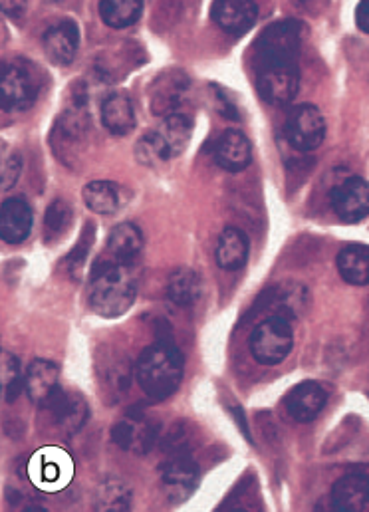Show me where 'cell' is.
<instances>
[{"instance_id": "cell-20", "label": "cell", "mask_w": 369, "mask_h": 512, "mask_svg": "<svg viewBox=\"0 0 369 512\" xmlns=\"http://www.w3.org/2000/svg\"><path fill=\"white\" fill-rule=\"evenodd\" d=\"M215 161L219 167L231 173H241L252 161V147L243 131L227 129L215 145Z\"/></svg>"}, {"instance_id": "cell-12", "label": "cell", "mask_w": 369, "mask_h": 512, "mask_svg": "<svg viewBox=\"0 0 369 512\" xmlns=\"http://www.w3.org/2000/svg\"><path fill=\"white\" fill-rule=\"evenodd\" d=\"M24 389L32 403L48 409L62 393L58 366L50 360H34L26 370Z\"/></svg>"}, {"instance_id": "cell-30", "label": "cell", "mask_w": 369, "mask_h": 512, "mask_svg": "<svg viewBox=\"0 0 369 512\" xmlns=\"http://www.w3.org/2000/svg\"><path fill=\"white\" fill-rule=\"evenodd\" d=\"M129 362L127 358H110V364H100V382L106 387V393L120 397L129 387Z\"/></svg>"}, {"instance_id": "cell-4", "label": "cell", "mask_w": 369, "mask_h": 512, "mask_svg": "<svg viewBox=\"0 0 369 512\" xmlns=\"http://www.w3.org/2000/svg\"><path fill=\"white\" fill-rule=\"evenodd\" d=\"M302 48V24L298 20H278L266 26L254 42L258 64H296Z\"/></svg>"}, {"instance_id": "cell-23", "label": "cell", "mask_w": 369, "mask_h": 512, "mask_svg": "<svg viewBox=\"0 0 369 512\" xmlns=\"http://www.w3.org/2000/svg\"><path fill=\"white\" fill-rule=\"evenodd\" d=\"M203 296V280L193 268H177L167 282V298L181 308H193Z\"/></svg>"}, {"instance_id": "cell-1", "label": "cell", "mask_w": 369, "mask_h": 512, "mask_svg": "<svg viewBox=\"0 0 369 512\" xmlns=\"http://www.w3.org/2000/svg\"><path fill=\"white\" fill-rule=\"evenodd\" d=\"M135 264L118 260H100L92 272L88 302L102 318H120L135 302L137 276Z\"/></svg>"}, {"instance_id": "cell-18", "label": "cell", "mask_w": 369, "mask_h": 512, "mask_svg": "<svg viewBox=\"0 0 369 512\" xmlns=\"http://www.w3.org/2000/svg\"><path fill=\"white\" fill-rule=\"evenodd\" d=\"M326 401H328V393L322 385L316 382H302L288 393L286 409L294 421L310 423L322 413V409L326 407Z\"/></svg>"}, {"instance_id": "cell-5", "label": "cell", "mask_w": 369, "mask_h": 512, "mask_svg": "<svg viewBox=\"0 0 369 512\" xmlns=\"http://www.w3.org/2000/svg\"><path fill=\"white\" fill-rule=\"evenodd\" d=\"M294 346V332L290 320L270 316L262 320L250 334L252 358L262 366H276L284 362Z\"/></svg>"}, {"instance_id": "cell-31", "label": "cell", "mask_w": 369, "mask_h": 512, "mask_svg": "<svg viewBox=\"0 0 369 512\" xmlns=\"http://www.w3.org/2000/svg\"><path fill=\"white\" fill-rule=\"evenodd\" d=\"M0 384H2V395L6 403L16 401L20 389L24 387V378L20 372V362L8 352H2V364H0Z\"/></svg>"}, {"instance_id": "cell-17", "label": "cell", "mask_w": 369, "mask_h": 512, "mask_svg": "<svg viewBox=\"0 0 369 512\" xmlns=\"http://www.w3.org/2000/svg\"><path fill=\"white\" fill-rule=\"evenodd\" d=\"M332 509L340 512H369V475L352 473L336 481L330 495Z\"/></svg>"}, {"instance_id": "cell-24", "label": "cell", "mask_w": 369, "mask_h": 512, "mask_svg": "<svg viewBox=\"0 0 369 512\" xmlns=\"http://www.w3.org/2000/svg\"><path fill=\"white\" fill-rule=\"evenodd\" d=\"M143 251V233L133 223H120L110 231L108 255L112 260L135 264Z\"/></svg>"}, {"instance_id": "cell-33", "label": "cell", "mask_w": 369, "mask_h": 512, "mask_svg": "<svg viewBox=\"0 0 369 512\" xmlns=\"http://www.w3.org/2000/svg\"><path fill=\"white\" fill-rule=\"evenodd\" d=\"M72 209L66 201H54L48 211H46V217H44V229L50 233V235H62L70 229L72 225Z\"/></svg>"}, {"instance_id": "cell-34", "label": "cell", "mask_w": 369, "mask_h": 512, "mask_svg": "<svg viewBox=\"0 0 369 512\" xmlns=\"http://www.w3.org/2000/svg\"><path fill=\"white\" fill-rule=\"evenodd\" d=\"M22 171V161L16 153H6L4 149V157H2V189L8 191L20 177Z\"/></svg>"}, {"instance_id": "cell-21", "label": "cell", "mask_w": 369, "mask_h": 512, "mask_svg": "<svg viewBox=\"0 0 369 512\" xmlns=\"http://www.w3.org/2000/svg\"><path fill=\"white\" fill-rule=\"evenodd\" d=\"M48 409L52 411L56 425L64 433L80 431L88 419V403L80 393L62 391Z\"/></svg>"}, {"instance_id": "cell-2", "label": "cell", "mask_w": 369, "mask_h": 512, "mask_svg": "<svg viewBox=\"0 0 369 512\" xmlns=\"http://www.w3.org/2000/svg\"><path fill=\"white\" fill-rule=\"evenodd\" d=\"M185 360L171 342H155L143 350L135 364V380L151 401L173 395L183 380Z\"/></svg>"}, {"instance_id": "cell-36", "label": "cell", "mask_w": 369, "mask_h": 512, "mask_svg": "<svg viewBox=\"0 0 369 512\" xmlns=\"http://www.w3.org/2000/svg\"><path fill=\"white\" fill-rule=\"evenodd\" d=\"M356 24L362 32L369 34V0H362L356 8Z\"/></svg>"}, {"instance_id": "cell-15", "label": "cell", "mask_w": 369, "mask_h": 512, "mask_svg": "<svg viewBox=\"0 0 369 512\" xmlns=\"http://www.w3.org/2000/svg\"><path fill=\"white\" fill-rule=\"evenodd\" d=\"M80 28L72 18H64L50 26L44 34V48L48 58L58 66H70L78 54Z\"/></svg>"}, {"instance_id": "cell-26", "label": "cell", "mask_w": 369, "mask_h": 512, "mask_svg": "<svg viewBox=\"0 0 369 512\" xmlns=\"http://www.w3.org/2000/svg\"><path fill=\"white\" fill-rule=\"evenodd\" d=\"M215 258L223 270H241L248 260V237L241 229H225L219 237Z\"/></svg>"}, {"instance_id": "cell-35", "label": "cell", "mask_w": 369, "mask_h": 512, "mask_svg": "<svg viewBox=\"0 0 369 512\" xmlns=\"http://www.w3.org/2000/svg\"><path fill=\"white\" fill-rule=\"evenodd\" d=\"M0 4L2 12L10 18H22L28 8V0H0Z\"/></svg>"}, {"instance_id": "cell-6", "label": "cell", "mask_w": 369, "mask_h": 512, "mask_svg": "<svg viewBox=\"0 0 369 512\" xmlns=\"http://www.w3.org/2000/svg\"><path fill=\"white\" fill-rule=\"evenodd\" d=\"M28 475L34 487L44 493H58L66 489L74 477V461L62 447H44L32 455Z\"/></svg>"}, {"instance_id": "cell-28", "label": "cell", "mask_w": 369, "mask_h": 512, "mask_svg": "<svg viewBox=\"0 0 369 512\" xmlns=\"http://www.w3.org/2000/svg\"><path fill=\"white\" fill-rule=\"evenodd\" d=\"M272 306L276 308V316H282L286 320L298 318L308 306V292L298 282H286L274 290Z\"/></svg>"}, {"instance_id": "cell-7", "label": "cell", "mask_w": 369, "mask_h": 512, "mask_svg": "<svg viewBox=\"0 0 369 512\" xmlns=\"http://www.w3.org/2000/svg\"><path fill=\"white\" fill-rule=\"evenodd\" d=\"M40 80L36 72L22 62H8L2 66L0 94L4 112L30 110L38 98Z\"/></svg>"}, {"instance_id": "cell-32", "label": "cell", "mask_w": 369, "mask_h": 512, "mask_svg": "<svg viewBox=\"0 0 369 512\" xmlns=\"http://www.w3.org/2000/svg\"><path fill=\"white\" fill-rule=\"evenodd\" d=\"M131 493L122 481H108L100 487L98 493V511L123 512L129 511Z\"/></svg>"}, {"instance_id": "cell-13", "label": "cell", "mask_w": 369, "mask_h": 512, "mask_svg": "<svg viewBox=\"0 0 369 512\" xmlns=\"http://www.w3.org/2000/svg\"><path fill=\"white\" fill-rule=\"evenodd\" d=\"M189 92V78L179 70H169L161 74L151 90V112L159 118L181 112V104Z\"/></svg>"}, {"instance_id": "cell-10", "label": "cell", "mask_w": 369, "mask_h": 512, "mask_svg": "<svg viewBox=\"0 0 369 512\" xmlns=\"http://www.w3.org/2000/svg\"><path fill=\"white\" fill-rule=\"evenodd\" d=\"M201 471L189 457H175L161 469V487L169 503H185L199 487Z\"/></svg>"}, {"instance_id": "cell-25", "label": "cell", "mask_w": 369, "mask_h": 512, "mask_svg": "<svg viewBox=\"0 0 369 512\" xmlns=\"http://www.w3.org/2000/svg\"><path fill=\"white\" fill-rule=\"evenodd\" d=\"M102 124L112 135H129L135 128V110L131 100L123 94L116 92L110 94L102 104Z\"/></svg>"}, {"instance_id": "cell-14", "label": "cell", "mask_w": 369, "mask_h": 512, "mask_svg": "<svg viewBox=\"0 0 369 512\" xmlns=\"http://www.w3.org/2000/svg\"><path fill=\"white\" fill-rule=\"evenodd\" d=\"M112 437H114L116 445L122 447L123 451L143 455L153 447L155 437H157V427L147 417L129 413L114 427Z\"/></svg>"}, {"instance_id": "cell-27", "label": "cell", "mask_w": 369, "mask_h": 512, "mask_svg": "<svg viewBox=\"0 0 369 512\" xmlns=\"http://www.w3.org/2000/svg\"><path fill=\"white\" fill-rule=\"evenodd\" d=\"M338 270L348 284H369V247L350 245L338 255Z\"/></svg>"}, {"instance_id": "cell-3", "label": "cell", "mask_w": 369, "mask_h": 512, "mask_svg": "<svg viewBox=\"0 0 369 512\" xmlns=\"http://www.w3.org/2000/svg\"><path fill=\"white\" fill-rule=\"evenodd\" d=\"M189 139H191V120L183 112H177L163 118L161 128L145 133L137 141L135 155L139 163L157 167L159 163L179 157L185 151Z\"/></svg>"}, {"instance_id": "cell-16", "label": "cell", "mask_w": 369, "mask_h": 512, "mask_svg": "<svg viewBox=\"0 0 369 512\" xmlns=\"http://www.w3.org/2000/svg\"><path fill=\"white\" fill-rule=\"evenodd\" d=\"M211 18L221 30L241 36L254 26L258 18V6L254 0H215Z\"/></svg>"}, {"instance_id": "cell-11", "label": "cell", "mask_w": 369, "mask_h": 512, "mask_svg": "<svg viewBox=\"0 0 369 512\" xmlns=\"http://www.w3.org/2000/svg\"><path fill=\"white\" fill-rule=\"evenodd\" d=\"M332 209L344 223H360L369 215V183L364 177H350L332 193Z\"/></svg>"}, {"instance_id": "cell-29", "label": "cell", "mask_w": 369, "mask_h": 512, "mask_svg": "<svg viewBox=\"0 0 369 512\" xmlns=\"http://www.w3.org/2000/svg\"><path fill=\"white\" fill-rule=\"evenodd\" d=\"M143 12V0H100L102 20L116 30L133 26Z\"/></svg>"}, {"instance_id": "cell-22", "label": "cell", "mask_w": 369, "mask_h": 512, "mask_svg": "<svg viewBox=\"0 0 369 512\" xmlns=\"http://www.w3.org/2000/svg\"><path fill=\"white\" fill-rule=\"evenodd\" d=\"M84 203L96 215H116L125 205L122 185L112 181H94L84 187Z\"/></svg>"}, {"instance_id": "cell-19", "label": "cell", "mask_w": 369, "mask_h": 512, "mask_svg": "<svg viewBox=\"0 0 369 512\" xmlns=\"http://www.w3.org/2000/svg\"><path fill=\"white\" fill-rule=\"evenodd\" d=\"M32 209L22 199H6L0 207V237L8 245H20L32 231Z\"/></svg>"}, {"instance_id": "cell-9", "label": "cell", "mask_w": 369, "mask_h": 512, "mask_svg": "<svg viewBox=\"0 0 369 512\" xmlns=\"http://www.w3.org/2000/svg\"><path fill=\"white\" fill-rule=\"evenodd\" d=\"M284 131L296 151H314L326 137V122L316 106L300 104L290 110Z\"/></svg>"}, {"instance_id": "cell-8", "label": "cell", "mask_w": 369, "mask_h": 512, "mask_svg": "<svg viewBox=\"0 0 369 512\" xmlns=\"http://www.w3.org/2000/svg\"><path fill=\"white\" fill-rule=\"evenodd\" d=\"M256 88L270 106H288L300 90V72L296 64H264L258 68Z\"/></svg>"}]
</instances>
